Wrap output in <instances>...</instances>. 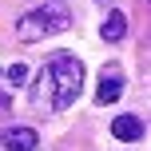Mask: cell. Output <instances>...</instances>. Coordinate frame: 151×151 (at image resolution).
Returning <instances> with one entry per match:
<instances>
[{"label":"cell","mask_w":151,"mask_h":151,"mask_svg":"<svg viewBox=\"0 0 151 151\" xmlns=\"http://www.w3.org/2000/svg\"><path fill=\"white\" fill-rule=\"evenodd\" d=\"M80 88H83V64L76 60V56H68V52H56L52 60L36 72V83H32L28 99L40 111H64V107L76 104Z\"/></svg>","instance_id":"cell-1"},{"label":"cell","mask_w":151,"mask_h":151,"mask_svg":"<svg viewBox=\"0 0 151 151\" xmlns=\"http://www.w3.org/2000/svg\"><path fill=\"white\" fill-rule=\"evenodd\" d=\"M68 24H72V8L64 4V0H40L36 8H28V12L16 20V36H20L24 44H36V40H44V36L68 32Z\"/></svg>","instance_id":"cell-2"},{"label":"cell","mask_w":151,"mask_h":151,"mask_svg":"<svg viewBox=\"0 0 151 151\" xmlns=\"http://www.w3.org/2000/svg\"><path fill=\"white\" fill-rule=\"evenodd\" d=\"M4 151H36V127H8L0 135Z\"/></svg>","instance_id":"cell-3"},{"label":"cell","mask_w":151,"mask_h":151,"mask_svg":"<svg viewBox=\"0 0 151 151\" xmlns=\"http://www.w3.org/2000/svg\"><path fill=\"white\" fill-rule=\"evenodd\" d=\"M123 96V76L115 72V68H107L104 72V80H99V88H96V104H115V99Z\"/></svg>","instance_id":"cell-4"},{"label":"cell","mask_w":151,"mask_h":151,"mask_svg":"<svg viewBox=\"0 0 151 151\" xmlns=\"http://www.w3.org/2000/svg\"><path fill=\"white\" fill-rule=\"evenodd\" d=\"M111 135L123 139V143H139V139H143V119H135V115H115L111 119Z\"/></svg>","instance_id":"cell-5"},{"label":"cell","mask_w":151,"mask_h":151,"mask_svg":"<svg viewBox=\"0 0 151 151\" xmlns=\"http://www.w3.org/2000/svg\"><path fill=\"white\" fill-rule=\"evenodd\" d=\"M99 36H104L107 44H119V40L127 36V16L123 12H107V20L99 24Z\"/></svg>","instance_id":"cell-6"},{"label":"cell","mask_w":151,"mask_h":151,"mask_svg":"<svg viewBox=\"0 0 151 151\" xmlns=\"http://www.w3.org/2000/svg\"><path fill=\"white\" fill-rule=\"evenodd\" d=\"M8 83H16V88L28 83V68H24V64H12V68H8Z\"/></svg>","instance_id":"cell-7"},{"label":"cell","mask_w":151,"mask_h":151,"mask_svg":"<svg viewBox=\"0 0 151 151\" xmlns=\"http://www.w3.org/2000/svg\"><path fill=\"white\" fill-rule=\"evenodd\" d=\"M8 111H12V99H8L4 91H0V115H8Z\"/></svg>","instance_id":"cell-8"}]
</instances>
